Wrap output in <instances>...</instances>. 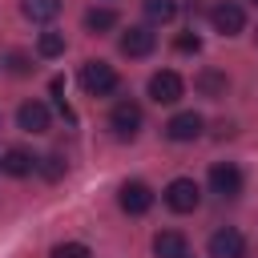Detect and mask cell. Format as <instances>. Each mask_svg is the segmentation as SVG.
Masks as SVG:
<instances>
[{
    "mask_svg": "<svg viewBox=\"0 0 258 258\" xmlns=\"http://www.w3.org/2000/svg\"><path fill=\"white\" fill-rule=\"evenodd\" d=\"M52 258H93V254L85 242H60V246H52Z\"/></svg>",
    "mask_w": 258,
    "mask_h": 258,
    "instance_id": "ffe728a7",
    "label": "cell"
},
{
    "mask_svg": "<svg viewBox=\"0 0 258 258\" xmlns=\"http://www.w3.org/2000/svg\"><path fill=\"white\" fill-rule=\"evenodd\" d=\"M210 189H214L218 198H238V194H242V169H238L234 161H218V165L210 169Z\"/></svg>",
    "mask_w": 258,
    "mask_h": 258,
    "instance_id": "52a82bcc",
    "label": "cell"
},
{
    "mask_svg": "<svg viewBox=\"0 0 258 258\" xmlns=\"http://www.w3.org/2000/svg\"><path fill=\"white\" fill-rule=\"evenodd\" d=\"M36 52H40V56H48V60H52V56H60V52H64V32L44 28V32L36 36Z\"/></svg>",
    "mask_w": 258,
    "mask_h": 258,
    "instance_id": "e0dca14e",
    "label": "cell"
},
{
    "mask_svg": "<svg viewBox=\"0 0 258 258\" xmlns=\"http://www.w3.org/2000/svg\"><path fill=\"white\" fill-rule=\"evenodd\" d=\"M20 8H24V16H28V20L48 24V20L60 12V0H20Z\"/></svg>",
    "mask_w": 258,
    "mask_h": 258,
    "instance_id": "5bb4252c",
    "label": "cell"
},
{
    "mask_svg": "<svg viewBox=\"0 0 258 258\" xmlns=\"http://www.w3.org/2000/svg\"><path fill=\"white\" fill-rule=\"evenodd\" d=\"M117 206L137 218V214H145V210L153 206V189H149L145 181H125V185L117 189Z\"/></svg>",
    "mask_w": 258,
    "mask_h": 258,
    "instance_id": "ba28073f",
    "label": "cell"
},
{
    "mask_svg": "<svg viewBox=\"0 0 258 258\" xmlns=\"http://www.w3.org/2000/svg\"><path fill=\"white\" fill-rule=\"evenodd\" d=\"M210 258H246V238L234 226H222L210 234Z\"/></svg>",
    "mask_w": 258,
    "mask_h": 258,
    "instance_id": "5b68a950",
    "label": "cell"
},
{
    "mask_svg": "<svg viewBox=\"0 0 258 258\" xmlns=\"http://www.w3.org/2000/svg\"><path fill=\"white\" fill-rule=\"evenodd\" d=\"M16 125H20L24 133H48V105L24 101V105L16 109Z\"/></svg>",
    "mask_w": 258,
    "mask_h": 258,
    "instance_id": "8fae6325",
    "label": "cell"
},
{
    "mask_svg": "<svg viewBox=\"0 0 258 258\" xmlns=\"http://www.w3.org/2000/svg\"><path fill=\"white\" fill-rule=\"evenodd\" d=\"M36 161H40V157H32L28 149H20V145H12V149H8L4 157H0V169H4L8 177H28V173L36 169Z\"/></svg>",
    "mask_w": 258,
    "mask_h": 258,
    "instance_id": "4fadbf2b",
    "label": "cell"
},
{
    "mask_svg": "<svg viewBox=\"0 0 258 258\" xmlns=\"http://www.w3.org/2000/svg\"><path fill=\"white\" fill-rule=\"evenodd\" d=\"M85 28L89 32H109V28H117V12L113 8H89L85 12Z\"/></svg>",
    "mask_w": 258,
    "mask_h": 258,
    "instance_id": "2e32d148",
    "label": "cell"
},
{
    "mask_svg": "<svg viewBox=\"0 0 258 258\" xmlns=\"http://www.w3.org/2000/svg\"><path fill=\"white\" fill-rule=\"evenodd\" d=\"M173 44H177V52H198V48H202V36H194V32H181Z\"/></svg>",
    "mask_w": 258,
    "mask_h": 258,
    "instance_id": "7402d4cb",
    "label": "cell"
},
{
    "mask_svg": "<svg viewBox=\"0 0 258 258\" xmlns=\"http://www.w3.org/2000/svg\"><path fill=\"white\" fill-rule=\"evenodd\" d=\"M153 258H189V242L177 230H157L153 234Z\"/></svg>",
    "mask_w": 258,
    "mask_h": 258,
    "instance_id": "30bf717a",
    "label": "cell"
},
{
    "mask_svg": "<svg viewBox=\"0 0 258 258\" xmlns=\"http://www.w3.org/2000/svg\"><path fill=\"white\" fill-rule=\"evenodd\" d=\"M145 16H149L153 24H169V20L177 16V4H173V0H145Z\"/></svg>",
    "mask_w": 258,
    "mask_h": 258,
    "instance_id": "ac0fdd59",
    "label": "cell"
},
{
    "mask_svg": "<svg viewBox=\"0 0 258 258\" xmlns=\"http://www.w3.org/2000/svg\"><path fill=\"white\" fill-rule=\"evenodd\" d=\"M48 89H52V101H56V109L64 113V121H73V109H69V101H64V81H60V77H52V85H48Z\"/></svg>",
    "mask_w": 258,
    "mask_h": 258,
    "instance_id": "44dd1931",
    "label": "cell"
},
{
    "mask_svg": "<svg viewBox=\"0 0 258 258\" xmlns=\"http://www.w3.org/2000/svg\"><path fill=\"white\" fill-rule=\"evenodd\" d=\"M153 44H157V36H153L145 24H137V28L121 32V52H125V56H149V52H153Z\"/></svg>",
    "mask_w": 258,
    "mask_h": 258,
    "instance_id": "7c38bea8",
    "label": "cell"
},
{
    "mask_svg": "<svg viewBox=\"0 0 258 258\" xmlns=\"http://www.w3.org/2000/svg\"><path fill=\"white\" fill-rule=\"evenodd\" d=\"M202 125H206V121H202V113H194V109H189V113H177V117H169V121H165V137H169V141H194V137L202 133Z\"/></svg>",
    "mask_w": 258,
    "mask_h": 258,
    "instance_id": "9c48e42d",
    "label": "cell"
},
{
    "mask_svg": "<svg viewBox=\"0 0 258 258\" xmlns=\"http://www.w3.org/2000/svg\"><path fill=\"white\" fill-rule=\"evenodd\" d=\"M109 129H113L121 141H133L137 129H141V105H133V101H117L113 113H109Z\"/></svg>",
    "mask_w": 258,
    "mask_h": 258,
    "instance_id": "3957f363",
    "label": "cell"
},
{
    "mask_svg": "<svg viewBox=\"0 0 258 258\" xmlns=\"http://www.w3.org/2000/svg\"><path fill=\"white\" fill-rule=\"evenodd\" d=\"M198 202H202V189H198L194 177H173V181L165 185V206H169L173 214H194Z\"/></svg>",
    "mask_w": 258,
    "mask_h": 258,
    "instance_id": "7a4b0ae2",
    "label": "cell"
},
{
    "mask_svg": "<svg viewBox=\"0 0 258 258\" xmlns=\"http://www.w3.org/2000/svg\"><path fill=\"white\" fill-rule=\"evenodd\" d=\"M81 89L89 97H109L117 89V69L105 64V60H85L81 64Z\"/></svg>",
    "mask_w": 258,
    "mask_h": 258,
    "instance_id": "6da1fadb",
    "label": "cell"
},
{
    "mask_svg": "<svg viewBox=\"0 0 258 258\" xmlns=\"http://www.w3.org/2000/svg\"><path fill=\"white\" fill-rule=\"evenodd\" d=\"M210 24H214L222 36H238V32L246 28V12H242L234 0H222V4L210 8Z\"/></svg>",
    "mask_w": 258,
    "mask_h": 258,
    "instance_id": "8992f818",
    "label": "cell"
},
{
    "mask_svg": "<svg viewBox=\"0 0 258 258\" xmlns=\"http://www.w3.org/2000/svg\"><path fill=\"white\" fill-rule=\"evenodd\" d=\"M181 93H185V81L173 69H161V73L149 77V97L157 105H173V101H181Z\"/></svg>",
    "mask_w": 258,
    "mask_h": 258,
    "instance_id": "277c9868",
    "label": "cell"
},
{
    "mask_svg": "<svg viewBox=\"0 0 258 258\" xmlns=\"http://www.w3.org/2000/svg\"><path fill=\"white\" fill-rule=\"evenodd\" d=\"M36 169H40L48 181H60V177H64V157L48 153V157H40V161H36Z\"/></svg>",
    "mask_w": 258,
    "mask_h": 258,
    "instance_id": "d6986e66",
    "label": "cell"
},
{
    "mask_svg": "<svg viewBox=\"0 0 258 258\" xmlns=\"http://www.w3.org/2000/svg\"><path fill=\"white\" fill-rule=\"evenodd\" d=\"M8 69H12V73H28V56H24V52H12V56H8Z\"/></svg>",
    "mask_w": 258,
    "mask_h": 258,
    "instance_id": "603a6c76",
    "label": "cell"
},
{
    "mask_svg": "<svg viewBox=\"0 0 258 258\" xmlns=\"http://www.w3.org/2000/svg\"><path fill=\"white\" fill-rule=\"evenodd\" d=\"M198 93H206V97H226V73H218V69H206V73H198Z\"/></svg>",
    "mask_w": 258,
    "mask_h": 258,
    "instance_id": "9a60e30c",
    "label": "cell"
}]
</instances>
